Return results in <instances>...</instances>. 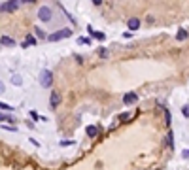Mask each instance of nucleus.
I'll use <instances>...</instances> for the list:
<instances>
[{
  "instance_id": "obj_1",
  "label": "nucleus",
  "mask_w": 189,
  "mask_h": 170,
  "mask_svg": "<svg viewBox=\"0 0 189 170\" xmlns=\"http://www.w3.org/2000/svg\"><path fill=\"white\" fill-rule=\"evenodd\" d=\"M70 36H72V30H70V28H62V30H57V32L49 34L47 40H49V42H57V40H61V38H70Z\"/></svg>"
},
{
  "instance_id": "obj_2",
  "label": "nucleus",
  "mask_w": 189,
  "mask_h": 170,
  "mask_svg": "<svg viewBox=\"0 0 189 170\" xmlns=\"http://www.w3.org/2000/svg\"><path fill=\"white\" fill-rule=\"evenodd\" d=\"M40 83H42V87H49V85L53 83V74H51V70H42V74H40Z\"/></svg>"
},
{
  "instance_id": "obj_3",
  "label": "nucleus",
  "mask_w": 189,
  "mask_h": 170,
  "mask_svg": "<svg viewBox=\"0 0 189 170\" xmlns=\"http://www.w3.org/2000/svg\"><path fill=\"white\" fill-rule=\"evenodd\" d=\"M38 19H40V21H46V23H49V21H51V8H47V6H42V8L38 9Z\"/></svg>"
},
{
  "instance_id": "obj_4",
  "label": "nucleus",
  "mask_w": 189,
  "mask_h": 170,
  "mask_svg": "<svg viewBox=\"0 0 189 170\" xmlns=\"http://www.w3.org/2000/svg\"><path fill=\"white\" fill-rule=\"evenodd\" d=\"M59 104H61V93H59V91H51V96H49V106L55 110Z\"/></svg>"
},
{
  "instance_id": "obj_5",
  "label": "nucleus",
  "mask_w": 189,
  "mask_h": 170,
  "mask_svg": "<svg viewBox=\"0 0 189 170\" xmlns=\"http://www.w3.org/2000/svg\"><path fill=\"white\" fill-rule=\"evenodd\" d=\"M17 0H8L6 4H0V11H13V9H17Z\"/></svg>"
},
{
  "instance_id": "obj_6",
  "label": "nucleus",
  "mask_w": 189,
  "mask_h": 170,
  "mask_svg": "<svg viewBox=\"0 0 189 170\" xmlns=\"http://www.w3.org/2000/svg\"><path fill=\"white\" fill-rule=\"evenodd\" d=\"M136 100H138V95H136V93H127V95L123 96V104H125V106H130V104H134Z\"/></svg>"
},
{
  "instance_id": "obj_7",
  "label": "nucleus",
  "mask_w": 189,
  "mask_h": 170,
  "mask_svg": "<svg viewBox=\"0 0 189 170\" xmlns=\"http://www.w3.org/2000/svg\"><path fill=\"white\" fill-rule=\"evenodd\" d=\"M127 27H129V30H138L140 28V19L138 17H130L127 21Z\"/></svg>"
},
{
  "instance_id": "obj_8",
  "label": "nucleus",
  "mask_w": 189,
  "mask_h": 170,
  "mask_svg": "<svg viewBox=\"0 0 189 170\" xmlns=\"http://www.w3.org/2000/svg\"><path fill=\"white\" fill-rule=\"evenodd\" d=\"M87 30H89V34H91V36H93L95 40H100V42H102V40L106 38V34H102V32H96V30H93V27H91V25L87 27Z\"/></svg>"
},
{
  "instance_id": "obj_9",
  "label": "nucleus",
  "mask_w": 189,
  "mask_h": 170,
  "mask_svg": "<svg viewBox=\"0 0 189 170\" xmlns=\"http://www.w3.org/2000/svg\"><path fill=\"white\" fill-rule=\"evenodd\" d=\"M85 132H87V136H91V138H95V136L98 134V129L95 127V125H89V127L85 129Z\"/></svg>"
},
{
  "instance_id": "obj_10",
  "label": "nucleus",
  "mask_w": 189,
  "mask_h": 170,
  "mask_svg": "<svg viewBox=\"0 0 189 170\" xmlns=\"http://www.w3.org/2000/svg\"><path fill=\"white\" fill-rule=\"evenodd\" d=\"M0 43H4V45H15V40H12L9 36H0Z\"/></svg>"
},
{
  "instance_id": "obj_11",
  "label": "nucleus",
  "mask_w": 189,
  "mask_h": 170,
  "mask_svg": "<svg viewBox=\"0 0 189 170\" xmlns=\"http://www.w3.org/2000/svg\"><path fill=\"white\" fill-rule=\"evenodd\" d=\"M166 145H168L170 149L174 147V134H172V130H168V134H166Z\"/></svg>"
},
{
  "instance_id": "obj_12",
  "label": "nucleus",
  "mask_w": 189,
  "mask_h": 170,
  "mask_svg": "<svg viewBox=\"0 0 189 170\" xmlns=\"http://www.w3.org/2000/svg\"><path fill=\"white\" fill-rule=\"evenodd\" d=\"M187 38V30H183V28H180V30H178V34H176V40H185Z\"/></svg>"
},
{
  "instance_id": "obj_13",
  "label": "nucleus",
  "mask_w": 189,
  "mask_h": 170,
  "mask_svg": "<svg viewBox=\"0 0 189 170\" xmlns=\"http://www.w3.org/2000/svg\"><path fill=\"white\" fill-rule=\"evenodd\" d=\"M0 121H6V123H15V119H13V117L4 115V113H0Z\"/></svg>"
},
{
  "instance_id": "obj_14",
  "label": "nucleus",
  "mask_w": 189,
  "mask_h": 170,
  "mask_svg": "<svg viewBox=\"0 0 189 170\" xmlns=\"http://www.w3.org/2000/svg\"><path fill=\"white\" fill-rule=\"evenodd\" d=\"M12 83L13 85H21V83H23V79H21V76L15 74V76H12Z\"/></svg>"
},
{
  "instance_id": "obj_15",
  "label": "nucleus",
  "mask_w": 189,
  "mask_h": 170,
  "mask_svg": "<svg viewBox=\"0 0 189 170\" xmlns=\"http://www.w3.org/2000/svg\"><path fill=\"white\" fill-rule=\"evenodd\" d=\"M0 110H4V111H12V110H13V106L6 104V102H0Z\"/></svg>"
},
{
  "instance_id": "obj_16",
  "label": "nucleus",
  "mask_w": 189,
  "mask_h": 170,
  "mask_svg": "<svg viewBox=\"0 0 189 170\" xmlns=\"http://www.w3.org/2000/svg\"><path fill=\"white\" fill-rule=\"evenodd\" d=\"M27 43L28 45H36V38L32 36V34H28V36H27Z\"/></svg>"
},
{
  "instance_id": "obj_17",
  "label": "nucleus",
  "mask_w": 189,
  "mask_h": 170,
  "mask_svg": "<svg viewBox=\"0 0 189 170\" xmlns=\"http://www.w3.org/2000/svg\"><path fill=\"white\" fill-rule=\"evenodd\" d=\"M132 115H130V113H121V115H119V121H129Z\"/></svg>"
},
{
  "instance_id": "obj_18",
  "label": "nucleus",
  "mask_w": 189,
  "mask_h": 170,
  "mask_svg": "<svg viewBox=\"0 0 189 170\" xmlns=\"http://www.w3.org/2000/svg\"><path fill=\"white\" fill-rule=\"evenodd\" d=\"M164 119H166V125H170V111L164 108Z\"/></svg>"
},
{
  "instance_id": "obj_19",
  "label": "nucleus",
  "mask_w": 189,
  "mask_h": 170,
  "mask_svg": "<svg viewBox=\"0 0 189 170\" xmlns=\"http://www.w3.org/2000/svg\"><path fill=\"white\" fill-rule=\"evenodd\" d=\"M182 113H183L185 117H189V104H185V106L182 108Z\"/></svg>"
},
{
  "instance_id": "obj_20",
  "label": "nucleus",
  "mask_w": 189,
  "mask_h": 170,
  "mask_svg": "<svg viewBox=\"0 0 189 170\" xmlns=\"http://www.w3.org/2000/svg\"><path fill=\"white\" fill-rule=\"evenodd\" d=\"M34 32L38 34V38H46V32H42L40 28H34Z\"/></svg>"
},
{
  "instance_id": "obj_21",
  "label": "nucleus",
  "mask_w": 189,
  "mask_h": 170,
  "mask_svg": "<svg viewBox=\"0 0 189 170\" xmlns=\"http://www.w3.org/2000/svg\"><path fill=\"white\" fill-rule=\"evenodd\" d=\"M98 55H100V57H108V51L104 47H100V49H98Z\"/></svg>"
},
{
  "instance_id": "obj_22",
  "label": "nucleus",
  "mask_w": 189,
  "mask_h": 170,
  "mask_svg": "<svg viewBox=\"0 0 189 170\" xmlns=\"http://www.w3.org/2000/svg\"><path fill=\"white\" fill-rule=\"evenodd\" d=\"M77 42H80V43H91V40H89V38H80Z\"/></svg>"
},
{
  "instance_id": "obj_23",
  "label": "nucleus",
  "mask_w": 189,
  "mask_h": 170,
  "mask_svg": "<svg viewBox=\"0 0 189 170\" xmlns=\"http://www.w3.org/2000/svg\"><path fill=\"white\" fill-rule=\"evenodd\" d=\"M30 117H32V119H40V117H38V113H36V111H30Z\"/></svg>"
},
{
  "instance_id": "obj_24",
  "label": "nucleus",
  "mask_w": 189,
  "mask_h": 170,
  "mask_svg": "<svg viewBox=\"0 0 189 170\" xmlns=\"http://www.w3.org/2000/svg\"><path fill=\"white\" fill-rule=\"evenodd\" d=\"M2 91H4V83H2V81H0V93H2Z\"/></svg>"
},
{
  "instance_id": "obj_25",
  "label": "nucleus",
  "mask_w": 189,
  "mask_h": 170,
  "mask_svg": "<svg viewBox=\"0 0 189 170\" xmlns=\"http://www.w3.org/2000/svg\"><path fill=\"white\" fill-rule=\"evenodd\" d=\"M183 157H189V149H185V151H183Z\"/></svg>"
}]
</instances>
